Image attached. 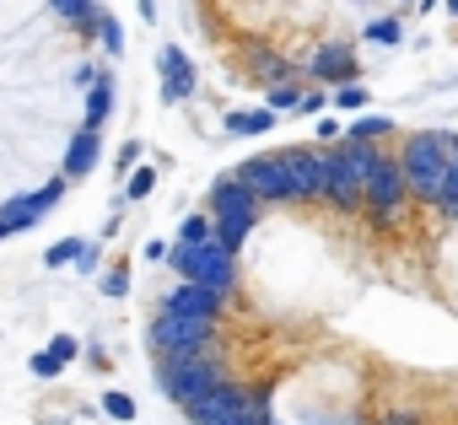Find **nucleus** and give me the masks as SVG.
Masks as SVG:
<instances>
[{"instance_id":"f257e3e1","label":"nucleus","mask_w":458,"mask_h":425,"mask_svg":"<svg viewBox=\"0 0 458 425\" xmlns=\"http://www.w3.org/2000/svg\"><path fill=\"white\" fill-rule=\"evenodd\" d=\"M458 156L453 135L447 129H420L399 146V162H404V183H410V199L420 204H437V188L447 178V162Z\"/></svg>"},{"instance_id":"f03ea898","label":"nucleus","mask_w":458,"mask_h":425,"mask_svg":"<svg viewBox=\"0 0 458 425\" xmlns=\"http://www.w3.org/2000/svg\"><path fill=\"white\" fill-rule=\"evenodd\" d=\"M157 377H162L167 398L183 409V404L205 398L216 382H226V366H221L216 345H210V350H162V361H157Z\"/></svg>"},{"instance_id":"7ed1b4c3","label":"nucleus","mask_w":458,"mask_h":425,"mask_svg":"<svg viewBox=\"0 0 458 425\" xmlns=\"http://www.w3.org/2000/svg\"><path fill=\"white\" fill-rule=\"evenodd\" d=\"M367 210H372V227L377 232H394L404 221V210H410V183H404V162L383 151V162L367 172Z\"/></svg>"},{"instance_id":"20e7f679","label":"nucleus","mask_w":458,"mask_h":425,"mask_svg":"<svg viewBox=\"0 0 458 425\" xmlns=\"http://www.w3.org/2000/svg\"><path fill=\"white\" fill-rule=\"evenodd\" d=\"M151 350H210L221 334H216V312H178V307H162L146 329Z\"/></svg>"},{"instance_id":"39448f33","label":"nucleus","mask_w":458,"mask_h":425,"mask_svg":"<svg viewBox=\"0 0 458 425\" xmlns=\"http://www.w3.org/2000/svg\"><path fill=\"white\" fill-rule=\"evenodd\" d=\"M238 183H249L265 204H292V172L281 151H259L249 162H238Z\"/></svg>"},{"instance_id":"423d86ee","label":"nucleus","mask_w":458,"mask_h":425,"mask_svg":"<svg viewBox=\"0 0 458 425\" xmlns=\"http://www.w3.org/2000/svg\"><path fill=\"white\" fill-rule=\"evenodd\" d=\"M183 280H205L210 291H226V296H233V291H238V248H226L221 238L194 243V264H189Z\"/></svg>"},{"instance_id":"0eeeda50","label":"nucleus","mask_w":458,"mask_h":425,"mask_svg":"<svg viewBox=\"0 0 458 425\" xmlns=\"http://www.w3.org/2000/svg\"><path fill=\"white\" fill-rule=\"evenodd\" d=\"M254 404V388H243V382H216L205 398H194V404H183V414L194 420V425H221V420H238L243 409Z\"/></svg>"},{"instance_id":"6e6552de","label":"nucleus","mask_w":458,"mask_h":425,"mask_svg":"<svg viewBox=\"0 0 458 425\" xmlns=\"http://www.w3.org/2000/svg\"><path fill=\"white\" fill-rule=\"evenodd\" d=\"M281 156H286V172H292V204H324V151L292 146Z\"/></svg>"},{"instance_id":"1a4fd4ad","label":"nucleus","mask_w":458,"mask_h":425,"mask_svg":"<svg viewBox=\"0 0 458 425\" xmlns=\"http://www.w3.org/2000/svg\"><path fill=\"white\" fill-rule=\"evenodd\" d=\"M65 188H71V183H65V172H60V183H44L38 194H22V199H12V204H0V221H6V232H28V227H38L49 210L60 204Z\"/></svg>"},{"instance_id":"9d476101","label":"nucleus","mask_w":458,"mask_h":425,"mask_svg":"<svg viewBox=\"0 0 458 425\" xmlns=\"http://www.w3.org/2000/svg\"><path fill=\"white\" fill-rule=\"evenodd\" d=\"M324 204H335V210H361L367 204V194H361V183L345 172V162H340V151H324Z\"/></svg>"},{"instance_id":"9b49d317","label":"nucleus","mask_w":458,"mask_h":425,"mask_svg":"<svg viewBox=\"0 0 458 425\" xmlns=\"http://www.w3.org/2000/svg\"><path fill=\"white\" fill-rule=\"evenodd\" d=\"M308 76H313L318 87H345V81H356V54H351V44H324V49H313Z\"/></svg>"},{"instance_id":"f8f14e48","label":"nucleus","mask_w":458,"mask_h":425,"mask_svg":"<svg viewBox=\"0 0 458 425\" xmlns=\"http://www.w3.org/2000/svg\"><path fill=\"white\" fill-rule=\"evenodd\" d=\"M243 65H249V76H254L259 87H276V81H302V71H297L286 54H276L270 44H243Z\"/></svg>"},{"instance_id":"ddd939ff","label":"nucleus","mask_w":458,"mask_h":425,"mask_svg":"<svg viewBox=\"0 0 458 425\" xmlns=\"http://www.w3.org/2000/svg\"><path fill=\"white\" fill-rule=\"evenodd\" d=\"M157 71H162V97L167 103H189L194 97V60L183 49H162L157 54Z\"/></svg>"},{"instance_id":"4468645a","label":"nucleus","mask_w":458,"mask_h":425,"mask_svg":"<svg viewBox=\"0 0 458 425\" xmlns=\"http://www.w3.org/2000/svg\"><path fill=\"white\" fill-rule=\"evenodd\" d=\"M226 302H233V296H226V291H210L205 280H178L162 307H178V312H221Z\"/></svg>"},{"instance_id":"2eb2a0df","label":"nucleus","mask_w":458,"mask_h":425,"mask_svg":"<svg viewBox=\"0 0 458 425\" xmlns=\"http://www.w3.org/2000/svg\"><path fill=\"white\" fill-rule=\"evenodd\" d=\"M98 156H103V129H87V124H81V135L65 146L60 172H65V178H87V172L98 167Z\"/></svg>"},{"instance_id":"dca6fc26","label":"nucleus","mask_w":458,"mask_h":425,"mask_svg":"<svg viewBox=\"0 0 458 425\" xmlns=\"http://www.w3.org/2000/svg\"><path fill=\"white\" fill-rule=\"evenodd\" d=\"M76 355H81V345H76L71 334H60V339H49V345L33 355V377H60Z\"/></svg>"},{"instance_id":"f3484780","label":"nucleus","mask_w":458,"mask_h":425,"mask_svg":"<svg viewBox=\"0 0 458 425\" xmlns=\"http://www.w3.org/2000/svg\"><path fill=\"white\" fill-rule=\"evenodd\" d=\"M108 113H114V76L103 71V76L92 81V92H87V129H103Z\"/></svg>"},{"instance_id":"a211bd4d","label":"nucleus","mask_w":458,"mask_h":425,"mask_svg":"<svg viewBox=\"0 0 458 425\" xmlns=\"http://www.w3.org/2000/svg\"><path fill=\"white\" fill-rule=\"evenodd\" d=\"M270 124H276L270 108H233V113H226V129H233V135H265Z\"/></svg>"},{"instance_id":"6ab92c4d","label":"nucleus","mask_w":458,"mask_h":425,"mask_svg":"<svg viewBox=\"0 0 458 425\" xmlns=\"http://www.w3.org/2000/svg\"><path fill=\"white\" fill-rule=\"evenodd\" d=\"M254 227H259V216H221V221H216V238H221L226 248H243Z\"/></svg>"},{"instance_id":"aec40b11","label":"nucleus","mask_w":458,"mask_h":425,"mask_svg":"<svg viewBox=\"0 0 458 425\" xmlns=\"http://www.w3.org/2000/svg\"><path fill=\"white\" fill-rule=\"evenodd\" d=\"M297 103H302V81H276V87H265V108H270V113H297Z\"/></svg>"},{"instance_id":"412c9836","label":"nucleus","mask_w":458,"mask_h":425,"mask_svg":"<svg viewBox=\"0 0 458 425\" xmlns=\"http://www.w3.org/2000/svg\"><path fill=\"white\" fill-rule=\"evenodd\" d=\"M92 33H98V44L108 49V60H114V54H124V28H119V17H114V12H98Z\"/></svg>"},{"instance_id":"4be33fe9","label":"nucleus","mask_w":458,"mask_h":425,"mask_svg":"<svg viewBox=\"0 0 458 425\" xmlns=\"http://www.w3.org/2000/svg\"><path fill=\"white\" fill-rule=\"evenodd\" d=\"M205 238H216V216H210V210H194V216H183L178 243H205Z\"/></svg>"},{"instance_id":"5701e85b","label":"nucleus","mask_w":458,"mask_h":425,"mask_svg":"<svg viewBox=\"0 0 458 425\" xmlns=\"http://www.w3.org/2000/svg\"><path fill=\"white\" fill-rule=\"evenodd\" d=\"M437 210L458 221V156L447 162V178H442V188H437Z\"/></svg>"},{"instance_id":"b1692460","label":"nucleus","mask_w":458,"mask_h":425,"mask_svg":"<svg viewBox=\"0 0 458 425\" xmlns=\"http://www.w3.org/2000/svg\"><path fill=\"white\" fill-rule=\"evenodd\" d=\"M367 103H372V92H367L361 81H345V87H335V108H345V113H367Z\"/></svg>"},{"instance_id":"393cba45","label":"nucleus","mask_w":458,"mask_h":425,"mask_svg":"<svg viewBox=\"0 0 458 425\" xmlns=\"http://www.w3.org/2000/svg\"><path fill=\"white\" fill-rule=\"evenodd\" d=\"M345 135H356V140H383V135H394V119H383V113H361Z\"/></svg>"},{"instance_id":"a878e982","label":"nucleus","mask_w":458,"mask_h":425,"mask_svg":"<svg viewBox=\"0 0 458 425\" xmlns=\"http://www.w3.org/2000/svg\"><path fill=\"white\" fill-rule=\"evenodd\" d=\"M55 12H60L65 22H76V28H92V22H98V6H92V0H55Z\"/></svg>"},{"instance_id":"bb28decb","label":"nucleus","mask_w":458,"mask_h":425,"mask_svg":"<svg viewBox=\"0 0 458 425\" xmlns=\"http://www.w3.org/2000/svg\"><path fill=\"white\" fill-rule=\"evenodd\" d=\"M103 414H108V420H119V425H130V420H135V398H130V393H119V388H108V393H103Z\"/></svg>"},{"instance_id":"cd10ccee","label":"nucleus","mask_w":458,"mask_h":425,"mask_svg":"<svg viewBox=\"0 0 458 425\" xmlns=\"http://www.w3.org/2000/svg\"><path fill=\"white\" fill-rule=\"evenodd\" d=\"M81 248H87V243L65 238V243H55V248L44 254V264H49V270H65V264H76V259H81Z\"/></svg>"},{"instance_id":"c85d7f7f","label":"nucleus","mask_w":458,"mask_h":425,"mask_svg":"<svg viewBox=\"0 0 458 425\" xmlns=\"http://www.w3.org/2000/svg\"><path fill=\"white\" fill-rule=\"evenodd\" d=\"M157 183V167H130V183H124V199H146Z\"/></svg>"},{"instance_id":"c756f323","label":"nucleus","mask_w":458,"mask_h":425,"mask_svg":"<svg viewBox=\"0 0 458 425\" xmlns=\"http://www.w3.org/2000/svg\"><path fill=\"white\" fill-rule=\"evenodd\" d=\"M367 38L372 44H399V22H388V17L383 22H367Z\"/></svg>"},{"instance_id":"7c9ffc66","label":"nucleus","mask_w":458,"mask_h":425,"mask_svg":"<svg viewBox=\"0 0 458 425\" xmlns=\"http://www.w3.org/2000/svg\"><path fill=\"white\" fill-rule=\"evenodd\" d=\"M103 291H108V296H130V275H124V270H108V275H103Z\"/></svg>"},{"instance_id":"2f4dec72","label":"nucleus","mask_w":458,"mask_h":425,"mask_svg":"<svg viewBox=\"0 0 458 425\" xmlns=\"http://www.w3.org/2000/svg\"><path fill=\"white\" fill-rule=\"evenodd\" d=\"M324 103H335V97H324V92H302V103H297V113H324Z\"/></svg>"},{"instance_id":"473e14b6","label":"nucleus","mask_w":458,"mask_h":425,"mask_svg":"<svg viewBox=\"0 0 458 425\" xmlns=\"http://www.w3.org/2000/svg\"><path fill=\"white\" fill-rule=\"evenodd\" d=\"M135 162H140V140H130V146H124V151H119V167H124V172H130V167H135Z\"/></svg>"},{"instance_id":"72a5a7b5","label":"nucleus","mask_w":458,"mask_h":425,"mask_svg":"<svg viewBox=\"0 0 458 425\" xmlns=\"http://www.w3.org/2000/svg\"><path fill=\"white\" fill-rule=\"evenodd\" d=\"M340 135H345V129H340L335 119H318V140H340Z\"/></svg>"},{"instance_id":"f704fd0d","label":"nucleus","mask_w":458,"mask_h":425,"mask_svg":"<svg viewBox=\"0 0 458 425\" xmlns=\"http://www.w3.org/2000/svg\"><path fill=\"white\" fill-rule=\"evenodd\" d=\"M442 12H447V17H453V22H458V0H442Z\"/></svg>"},{"instance_id":"c9c22d12","label":"nucleus","mask_w":458,"mask_h":425,"mask_svg":"<svg viewBox=\"0 0 458 425\" xmlns=\"http://www.w3.org/2000/svg\"><path fill=\"white\" fill-rule=\"evenodd\" d=\"M388 425H415V414H394V420H388Z\"/></svg>"},{"instance_id":"e433bc0d","label":"nucleus","mask_w":458,"mask_h":425,"mask_svg":"<svg viewBox=\"0 0 458 425\" xmlns=\"http://www.w3.org/2000/svg\"><path fill=\"white\" fill-rule=\"evenodd\" d=\"M415 6H420V12H431V6H437V0H415Z\"/></svg>"},{"instance_id":"4c0bfd02","label":"nucleus","mask_w":458,"mask_h":425,"mask_svg":"<svg viewBox=\"0 0 458 425\" xmlns=\"http://www.w3.org/2000/svg\"><path fill=\"white\" fill-rule=\"evenodd\" d=\"M399 6H415V0H399Z\"/></svg>"},{"instance_id":"58836bf2","label":"nucleus","mask_w":458,"mask_h":425,"mask_svg":"<svg viewBox=\"0 0 458 425\" xmlns=\"http://www.w3.org/2000/svg\"><path fill=\"white\" fill-rule=\"evenodd\" d=\"M453 146H458V135H453Z\"/></svg>"},{"instance_id":"ea45409f","label":"nucleus","mask_w":458,"mask_h":425,"mask_svg":"<svg viewBox=\"0 0 458 425\" xmlns=\"http://www.w3.org/2000/svg\"><path fill=\"white\" fill-rule=\"evenodd\" d=\"M453 81H458V76H453Z\"/></svg>"},{"instance_id":"a19ab883","label":"nucleus","mask_w":458,"mask_h":425,"mask_svg":"<svg viewBox=\"0 0 458 425\" xmlns=\"http://www.w3.org/2000/svg\"><path fill=\"white\" fill-rule=\"evenodd\" d=\"M130 425H135V420H130Z\"/></svg>"}]
</instances>
